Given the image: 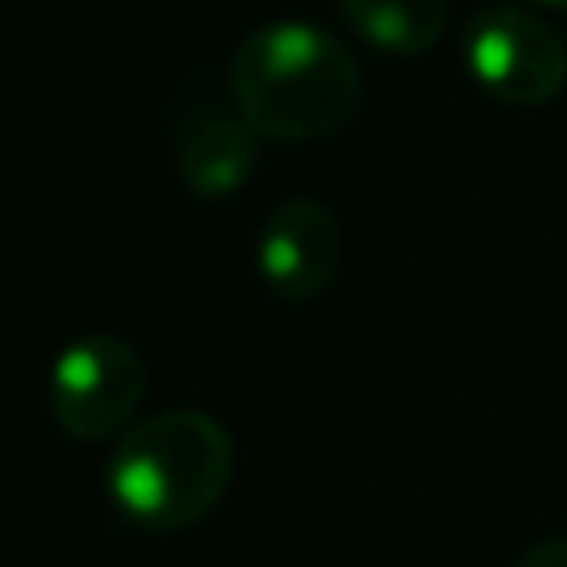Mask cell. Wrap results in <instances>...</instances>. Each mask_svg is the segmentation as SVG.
Instances as JSON below:
<instances>
[{"label": "cell", "instance_id": "obj_4", "mask_svg": "<svg viewBox=\"0 0 567 567\" xmlns=\"http://www.w3.org/2000/svg\"><path fill=\"white\" fill-rule=\"evenodd\" d=\"M146 394V359L115 332L66 341L49 368V416L80 443L120 439Z\"/></svg>", "mask_w": 567, "mask_h": 567}, {"label": "cell", "instance_id": "obj_3", "mask_svg": "<svg viewBox=\"0 0 567 567\" xmlns=\"http://www.w3.org/2000/svg\"><path fill=\"white\" fill-rule=\"evenodd\" d=\"M461 58L470 80L501 106L532 111L567 84V35L523 4H492L465 22Z\"/></svg>", "mask_w": 567, "mask_h": 567}, {"label": "cell", "instance_id": "obj_5", "mask_svg": "<svg viewBox=\"0 0 567 567\" xmlns=\"http://www.w3.org/2000/svg\"><path fill=\"white\" fill-rule=\"evenodd\" d=\"M346 257V235L337 213L315 195H288L275 204L257 230V275L261 284L292 306H306L328 292Z\"/></svg>", "mask_w": 567, "mask_h": 567}, {"label": "cell", "instance_id": "obj_1", "mask_svg": "<svg viewBox=\"0 0 567 567\" xmlns=\"http://www.w3.org/2000/svg\"><path fill=\"white\" fill-rule=\"evenodd\" d=\"M235 115L270 142H323L363 106L354 49L319 22L270 18L230 53Z\"/></svg>", "mask_w": 567, "mask_h": 567}, {"label": "cell", "instance_id": "obj_6", "mask_svg": "<svg viewBox=\"0 0 567 567\" xmlns=\"http://www.w3.org/2000/svg\"><path fill=\"white\" fill-rule=\"evenodd\" d=\"M257 133L230 115L195 120L177 142V177L195 199H230L257 168Z\"/></svg>", "mask_w": 567, "mask_h": 567}, {"label": "cell", "instance_id": "obj_9", "mask_svg": "<svg viewBox=\"0 0 567 567\" xmlns=\"http://www.w3.org/2000/svg\"><path fill=\"white\" fill-rule=\"evenodd\" d=\"M532 4H549V9H567V0H532Z\"/></svg>", "mask_w": 567, "mask_h": 567}, {"label": "cell", "instance_id": "obj_7", "mask_svg": "<svg viewBox=\"0 0 567 567\" xmlns=\"http://www.w3.org/2000/svg\"><path fill=\"white\" fill-rule=\"evenodd\" d=\"M341 22L377 53L421 58L430 53L452 18L447 0H332Z\"/></svg>", "mask_w": 567, "mask_h": 567}, {"label": "cell", "instance_id": "obj_2", "mask_svg": "<svg viewBox=\"0 0 567 567\" xmlns=\"http://www.w3.org/2000/svg\"><path fill=\"white\" fill-rule=\"evenodd\" d=\"M239 452L230 430L199 408H164L133 421L106 456V501L142 532L204 523L230 492Z\"/></svg>", "mask_w": 567, "mask_h": 567}, {"label": "cell", "instance_id": "obj_8", "mask_svg": "<svg viewBox=\"0 0 567 567\" xmlns=\"http://www.w3.org/2000/svg\"><path fill=\"white\" fill-rule=\"evenodd\" d=\"M514 567H567V536H540L532 540Z\"/></svg>", "mask_w": 567, "mask_h": 567}]
</instances>
